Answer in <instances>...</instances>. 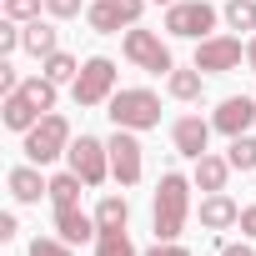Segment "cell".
<instances>
[{"label": "cell", "mask_w": 256, "mask_h": 256, "mask_svg": "<svg viewBox=\"0 0 256 256\" xmlns=\"http://www.w3.org/2000/svg\"><path fill=\"white\" fill-rule=\"evenodd\" d=\"M191 176L181 171H166L156 181V201H151V226H156V241H181L186 221H191Z\"/></svg>", "instance_id": "cell-1"}, {"label": "cell", "mask_w": 256, "mask_h": 256, "mask_svg": "<svg viewBox=\"0 0 256 256\" xmlns=\"http://www.w3.org/2000/svg\"><path fill=\"white\" fill-rule=\"evenodd\" d=\"M106 106H110L106 116L120 126V131H156V126H161V96L151 86H126Z\"/></svg>", "instance_id": "cell-2"}, {"label": "cell", "mask_w": 256, "mask_h": 256, "mask_svg": "<svg viewBox=\"0 0 256 256\" xmlns=\"http://www.w3.org/2000/svg\"><path fill=\"white\" fill-rule=\"evenodd\" d=\"M120 56L131 60L136 70H151V76H171V70H176L171 46H166L156 30H141V26H126V36H120Z\"/></svg>", "instance_id": "cell-3"}, {"label": "cell", "mask_w": 256, "mask_h": 256, "mask_svg": "<svg viewBox=\"0 0 256 256\" xmlns=\"http://www.w3.org/2000/svg\"><path fill=\"white\" fill-rule=\"evenodd\" d=\"M70 120L60 116V110H50V116H40L30 131H26V156L36 161V166H50V161H60L66 151H70Z\"/></svg>", "instance_id": "cell-4"}, {"label": "cell", "mask_w": 256, "mask_h": 256, "mask_svg": "<svg viewBox=\"0 0 256 256\" xmlns=\"http://www.w3.org/2000/svg\"><path fill=\"white\" fill-rule=\"evenodd\" d=\"M221 10L211 6V0H176V6H166V20L161 30L166 36H181V40H211Z\"/></svg>", "instance_id": "cell-5"}, {"label": "cell", "mask_w": 256, "mask_h": 256, "mask_svg": "<svg viewBox=\"0 0 256 256\" xmlns=\"http://www.w3.org/2000/svg\"><path fill=\"white\" fill-rule=\"evenodd\" d=\"M70 96H76V106H86V110H90V106H106V100L116 96V60H110V56H90V60L80 66Z\"/></svg>", "instance_id": "cell-6"}, {"label": "cell", "mask_w": 256, "mask_h": 256, "mask_svg": "<svg viewBox=\"0 0 256 256\" xmlns=\"http://www.w3.org/2000/svg\"><path fill=\"white\" fill-rule=\"evenodd\" d=\"M136 136H141V131H120V126H116V136L106 141V146H110V181H116V186H136V181L146 176V156H141L146 146H141Z\"/></svg>", "instance_id": "cell-7"}, {"label": "cell", "mask_w": 256, "mask_h": 256, "mask_svg": "<svg viewBox=\"0 0 256 256\" xmlns=\"http://www.w3.org/2000/svg\"><path fill=\"white\" fill-rule=\"evenodd\" d=\"M66 161H70V171H76L86 186H106V181H110V146H106V141H96V136L70 141Z\"/></svg>", "instance_id": "cell-8"}, {"label": "cell", "mask_w": 256, "mask_h": 256, "mask_svg": "<svg viewBox=\"0 0 256 256\" xmlns=\"http://www.w3.org/2000/svg\"><path fill=\"white\" fill-rule=\"evenodd\" d=\"M241 60H246L241 36H211V40H196V70H206V76H231V70H241Z\"/></svg>", "instance_id": "cell-9"}, {"label": "cell", "mask_w": 256, "mask_h": 256, "mask_svg": "<svg viewBox=\"0 0 256 256\" xmlns=\"http://www.w3.org/2000/svg\"><path fill=\"white\" fill-rule=\"evenodd\" d=\"M146 0H90L86 6V26L96 36H116L120 26H141Z\"/></svg>", "instance_id": "cell-10"}, {"label": "cell", "mask_w": 256, "mask_h": 256, "mask_svg": "<svg viewBox=\"0 0 256 256\" xmlns=\"http://www.w3.org/2000/svg\"><path fill=\"white\" fill-rule=\"evenodd\" d=\"M251 120H256V100H251V96H226V100L211 110V126H216L221 136H246Z\"/></svg>", "instance_id": "cell-11"}, {"label": "cell", "mask_w": 256, "mask_h": 256, "mask_svg": "<svg viewBox=\"0 0 256 256\" xmlns=\"http://www.w3.org/2000/svg\"><path fill=\"white\" fill-rule=\"evenodd\" d=\"M211 131H216L211 120H201V116H181V120L171 126V146H176L186 161H196V156H206V146H211Z\"/></svg>", "instance_id": "cell-12"}, {"label": "cell", "mask_w": 256, "mask_h": 256, "mask_svg": "<svg viewBox=\"0 0 256 256\" xmlns=\"http://www.w3.org/2000/svg\"><path fill=\"white\" fill-rule=\"evenodd\" d=\"M6 186H10V196L20 201V206H36L40 196H50V181L40 176V166L30 161V166H16L10 176H6Z\"/></svg>", "instance_id": "cell-13"}, {"label": "cell", "mask_w": 256, "mask_h": 256, "mask_svg": "<svg viewBox=\"0 0 256 256\" xmlns=\"http://www.w3.org/2000/svg\"><path fill=\"white\" fill-rule=\"evenodd\" d=\"M236 221H241V206H236L226 191H211V196L201 201V226H206V231H231Z\"/></svg>", "instance_id": "cell-14"}, {"label": "cell", "mask_w": 256, "mask_h": 256, "mask_svg": "<svg viewBox=\"0 0 256 256\" xmlns=\"http://www.w3.org/2000/svg\"><path fill=\"white\" fill-rule=\"evenodd\" d=\"M231 171H236V166H231L226 156H211V151H206V156H196V171H191V181H196V186L211 196V191H226Z\"/></svg>", "instance_id": "cell-15"}, {"label": "cell", "mask_w": 256, "mask_h": 256, "mask_svg": "<svg viewBox=\"0 0 256 256\" xmlns=\"http://www.w3.org/2000/svg\"><path fill=\"white\" fill-rule=\"evenodd\" d=\"M0 120H6V131H16V136H26L30 126L40 120V110L26 100V90H10L6 96V110H0Z\"/></svg>", "instance_id": "cell-16"}, {"label": "cell", "mask_w": 256, "mask_h": 256, "mask_svg": "<svg viewBox=\"0 0 256 256\" xmlns=\"http://www.w3.org/2000/svg\"><path fill=\"white\" fill-rule=\"evenodd\" d=\"M26 50H30L36 60L56 56V50H60V30H56L50 20H30V26H26Z\"/></svg>", "instance_id": "cell-17"}, {"label": "cell", "mask_w": 256, "mask_h": 256, "mask_svg": "<svg viewBox=\"0 0 256 256\" xmlns=\"http://www.w3.org/2000/svg\"><path fill=\"white\" fill-rule=\"evenodd\" d=\"M96 226L100 231H126V226H131V201H126V196H100Z\"/></svg>", "instance_id": "cell-18"}, {"label": "cell", "mask_w": 256, "mask_h": 256, "mask_svg": "<svg viewBox=\"0 0 256 256\" xmlns=\"http://www.w3.org/2000/svg\"><path fill=\"white\" fill-rule=\"evenodd\" d=\"M201 76H206V70H196V66H186V70L176 66V70L166 76V90H171L176 100H201V90H206V80H201Z\"/></svg>", "instance_id": "cell-19"}, {"label": "cell", "mask_w": 256, "mask_h": 256, "mask_svg": "<svg viewBox=\"0 0 256 256\" xmlns=\"http://www.w3.org/2000/svg\"><path fill=\"white\" fill-rule=\"evenodd\" d=\"M20 90H26V100H30L40 116H50L56 100H60V86H56L50 76H30V80H20Z\"/></svg>", "instance_id": "cell-20"}, {"label": "cell", "mask_w": 256, "mask_h": 256, "mask_svg": "<svg viewBox=\"0 0 256 256\" xmlns=\"http://www.w3.org/2000/svg\"><path fill=\"white\" fill-rule=\"evenodd\" d=\"M40 76H50L56 86H76V76H80V60H76L70 50H56V56H46V60H40Z\"/></svg>", "instance_id": "cell-21"}, {"label": "cell", "mask_w": 256, "mask_h": 256, "mask_svg": "<svg viewBox=\"0 0 256 256\" xmlns=\"http://www.w3.org/2000/svg\"><path fill=\"white\" fill-rule=\"evenodd\" d=\"M226 161L241 171V176H251L256 171V136L246 131V136H231V151H226Z\"/></svg>", "instance_id": "cell-22"}, {"label": "cell", "mask_w": 256, "mask_h": 256, "mask_svg": "<svg viewBox=\"0 0 256 256\" xmlns=\"http://www.w3.org/2000/svg\"><path fill=\"white\" fill-rule=\"evenodd\" d=\"M221 20L231 30H256V0H226L221 6Z\"/></svg>", "instance_id": "cell-23"}, {"label": "cell", "mask_w": 256, "mask_h": 256, "mask_svg": "<svg viewBox=\"0 0 256 256\" xmlns=\"http://www.w3.org/2000/svg\"><path fill=\"white\" fill-rule=\"evenodd\" d=\"M96 256H141V251H136L131 231H100L96 236Z\"/></svg>", "instance_id": "cell-24"}, {"label": "cell", "mask_w": 256, "mask_h": 256, "mask_svg": "<svg viewBox=\"0 0 256 256\" xmlns=\"http://www.w3.org/2000/svg\"><path fill=\"white\" fill-rule=\"evenodd\" d=\"M6 20H20V26H30V20H40V10H46V0H6Z\"/></svg>", "instance_id": "cell-25"}, {"label": "cell", "mask_w": 256, "mask_h": 256, "mask_svg": "<svg viewBox=\"0 0 256 256\" xmlns=\"http://www.w3.org/2000/svg\"><path fill=\"white\" fill-rule=\"evenodd\" d=\"M30 256H76V246L60 241V236H36L30 241Z\"/></svg>", "instance_id": "cell-26"}, {"label": "cell", "mask_w": 256, "mask_h": 256, "mask_svg": "<svg viewBox=\"0 0 256 256\" xmlns=\"http://www.w3.org/2000/svg\"><path fill=\"white\" fill-rule=\"evenodd\" d=\"M86 10V0H46V16L50 20H76Z\"/></svg>", "instance_id": "cell-27"}, {"label": "cell", "mask_w": 256, "mask_h": 256, "mask_svg": "<svg viewBox=\"0 0 256 256\" xmlns=\"http://www.w3.org/2000/svg\"><path fill=\"white\" fill-rule=\"evenodd\" d=\"M141 256H191V251H186L181 241H156V246H151V251H141Z\"/></svg>", "instance_id": "cell-28"}, {"label": "cell", "mask_w": 256, "mask_h": 256, "mask_svg": "<svg viewBox=\"0 0 256 256\" xmlns=\"http://www.w3.org/2000/svg\"><path fill=\"white\" fill-rule=\"evenodd\" d=\"M236 226H241L246 241H256V206H241V221H236Z\"/></svg>", "instance_id": "cell-29"}, {"label": "cell", "mask_w": 256, "mask_h": 256, "mask_svg": "<svg viewBox=\"0 0 256 256\" xmlns=\"http://www.w3.org/2000/svg\"><path fill=\"white\" fill-rule=\"evenodd\" d=\"M0 90H20V76H16V66H6V60H0Z\"/></svg>", "instance_id": "cell-30"}, {"label": "cell", "mask_w": 256, "mask_h": 256, "mask_svg": "<svg viewBox=\"0 0 256 256\" xmlns=\"http://www.w3.org/2000/svg\"><path fill=\"white\" fill-rule=\"evenodd\" d=\"M16 236H20V221L6 211V216H0V241H16Z\"/></svg>", "instance_id": "cell-31"}, {"label": "cell", "mask_w": 256, "mask_h": 256, "mask_svg": "<svg viewBox=\"0 0 256 256\" xmlns=\"http://www.w3.org/2000/svg\"><path fill=\"white\" fill-rule=\"evenodd\" d=\"M221 256H256L251 241H236V246H221Z\"/></svg>", "instance_id": "cell-32"}, {"label": "cell", "mask_w": 256, "mask_h": 256, "mask_svg": "<svg viewBox=\"0 0 256 256\" xmlns=\"http://www.w3.org/2000/svg\"><path fill=\"white\" fill-rule=\"evenodd\" d=\"M246 66H251V76H256V36L246 40Z\"/></svg>", "instance_id": "cell-33"}, {"label": "cell", "mask_w": 256, "mask_h": 256, "mask_svg": "<svg viewBox=\"0 0 256 256\" xmlns=\"http://www.w3.org/2000/svg\"><path fill=\"white\" fill-rule=\"evenodd\" d=\"M156 6H176V0H156Z\"/></svg>", "instance_id": "cell-34"}]
</instances>
